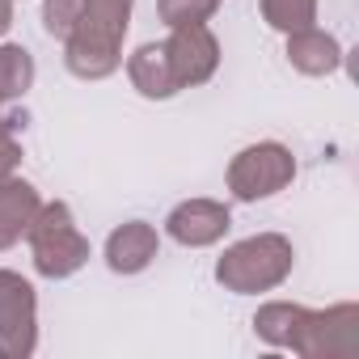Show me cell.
I'll list each match as a JSON object with an SVG mask.
<instances>
[{
  "label": "cell",
  "mask_w": 359,
  "mask_h": 359,
  "mask_svg": "<svg viewBox=\"0 0 359 359\" xmlns=\"http://www.w3.org/2000/svg\"><path fill=\"white\" fill-rule=\"evenodd\" d=\"M30 237V254H34V271L47 279H68L89 262V241L81 237L72 208L68 203H47L39 208V216L26 229Z\"/></svg>",
  "instance_id": "obj_3"
},
{
  "label": "cell",
  "mask_w": 359,
  "mask_h": 359,
  "mask_svg": "<svg viewBox=\"0 0 359 359\" xmlns=\"http://www.w3.org/2000/svg\"><path fill=\"white\" fill-rule=\"evenodd\" d=\"M262 18H266V26L292 34V30L313 26V18H317V0H262Z\"/></svg>",
  "instance_id": "obj_14"
},
{
  "label": "cell",
  "mask_w": 359,
  "mask_h": 359,
  "mask_svg": "<svg viewBox=\"0 0 359 359\" xmlns=\"http://www.w3.org/2000/svg\"><path fill=\"white\" fill-rule=\"evenodd\" d=\"M309 321H313V309H300V304H266V309H258L254 330H258V338H266L271 346H292V351H300V342H304V334H309Z\"/></svg>",
  "instance_id": "obj_11"
},
{
  "label": "cell",
  "mask_w": 359,
  "mask_h": 359,
  "mask_svg": "<svg viewBox=\"0 0 359 359\" xmlns=\"http://www.w3.org/2000/svg\"><path fill=\"white\" fill-rule=\"evenodd\" d=\"M156 9H161V22L173 30V26L208 22V18L220 9V0H156Z\"/></svg>",
  "instance_id": "obj_15"
},
{
  "label": "cell",
  "mask_w": 359,
  "mask_h": 359,
  "mask_svg": "<svg viewBox=\"0 0 359 359\" xmlns=\"http://www.w3.org/2000/svg\"><path fill=\"white\" fill-rule=\"evenodd\" d=\"M39 208L43 203H39V191L30 182H22V177H5L0 182V250H9L13 241L26 237Z\"/></svg>",
  "instance_id": "obj_9"
},
{
  "label": "cell",
  "mask_w": 359,
  "mask_h": 359,
  "mask_svg": "<svg viewBox=\"0 0 359 359\" xmlns=\"http://www.w3.org/2000/svg\"><path fill=\"white\" fill-rule=\"evenodd\" d=\"M229 224H233V216H229V208L216 203V199H187V203H177V208L169 212V220H165L169 237H173L177 245H191V250L216 245V241L229 233Z\"/></svg>",
  "instance_id": "obj_7"
},
{
  "label": "cell",
  "mask_w": 359,
  "mask_h": 359,
  "mask_svg": "<svg viewBox=\"0 0 359 359\" xmlns=\"http://www.w3.org/2000/svg\"><path fill=\"white\" fill-rule=\"evenodd\" d=\"M156 229L152 224H144V220H131V224H123V229H114L110 233V241H106V262H110V271L114 275H140L152 258H156Z\"/></svg>",
  "instance_id": "obj_8"
},
{
  "label": "cell",
  "mask_w": 359,
  "mask_h": 359,
  "mask_svg": "<svg viewBox=\"0 0 359 359\" xmlns=\"http://www.w3.org/2000/svg\"><path fill=\"white\" fill-rule=\"evenodd\" d=\"M18 127H22V118H0V182H5V177H13V169L22 165Z\"/></svg>",
  "instance_id": "obj_16"
},
{
  "label": "cell",
  "mask_w": 359,
  "mask_h": 359,
  "mask_svg": "<svg viewBox=\"0 0 359 359\" xmlns=\"http://www.w3.org/2000/svg\"><path fill=\"white\" fill-rule=\"evenodd\" d=\"M127 76H131V85H135L144 97H173V93H177V85H173V72H169V60H165V47H161V43L140 47V51L127 60Z\"/></svg>",
  "instance_id": "obj_12"
},
{
  "label": "cell",
  "mask_w": 359,
  "mask_h": 359,
  "mask_svg": "<svg viewBox=\"0 0 359 359\" xmlns=\"http://www.w3.org/2000/svg\"><path fill=\"white\" fill-rule=\"evenodd\" d=\"M296 177V156L283 148V144H250L233 156L229 165V191L241 199V203H258V199H271L275 191H283Z\"/></svg>",
  "instance_id": "obj_4"
},
{
  "label": "cell",
  "mask_w": 359,
  "mask_h": 359,
  "mask_svg": "<svg viewBox=\"0 0 359 359\" xmlns=\"http://www.w3.org/2000/svg\"><path fill=\"white\" fill-rule=\"evenodd\" d=\"M292 262H296V250L287 237L279 233H262V237H250V241H237L233 250H224L220 266H216V279L233 292H266V287H279L287 275H292Z\"/></svg>",
  "instance_id": "obj_2"
},
{
  "label": "cell",
  "mask_w": 359,
  "mask_h": 359,
  "mask_svg": "<svg viewBox=\"0 0 359 359\" xmlns=\"http://www.w3.org/2000/svg\"><path fill=\"white\" fill-rule=\"evenodd\" d=\"M287 60L304 76H325V72H334L342 64V47H338L334 34H325L317 26H304V30L287 34Z\"/></svg>",
  "instance_id": "obj_10"
},
{
  "label": "cell",
  "mask_w": 359,
  "mask_h": 359,
  "mask_svg": "<svg viewBox=\"0 0 359 359\" xmlns=\"http://www.w3.org/2000/svg\"><path fill=\"white\" fill-rule=\"evenodd\" d=\"M13 26V0H0V34H9Z\"/></svg>",
  "instance_id": "obj_17"
},
{
  "label": "cell",
  "mask_w": 359,
  "mask_h": 359,
  "mask_svg": "<svg viewBox=\"0 0 359 359\" xmlns=\"http://www.w3.org/2000/svg\"><path fill=\"white\" fill-rule=\"evenodd\" d=\"M34 85V55L26 47H0V102L22 97Z\"/></svg>",
  "instance_id": "obj_13"
},
{
  "label": "cell",
  "mask_w": 359,
  "mask_h": 359,
  "mask_svg": "<svg viewBox=\"0 0 359 359\" xmlns=\"http://www.w3.org/2000/svg\"><path fill=\"white\" fill-rule=\"evenodd\" d=\"M39 300L30 279L18 271H0V359H26L39 346Z\"/></svg>",
  "instance_id": "obj_5"
},
{
  "label": "cell",
  "mask_w": 359,
  "mask_h": 359,
  "mask_svg": "<svg viewBox=\"0 0 359 359\" xmlns=\"http://www.w3.org/2000/svg\"><path fill=\"white\" fill-rule=\"evenodd\" d=\"M161 47H165V60H169V72H173L177 89H195V85L212 81V72L220 64V43L203 22L173 26L169 43H161Z\"/></svg>",
  "instance_id": "obj_6"
},
{
  "label": "cell",
  "mask_w": 359,
  "mask_h": 359,
  "mask_svg": "<svg viewBox=\"0 0 359 359\" xmlns=\"http://www.w3.org/2000/svg\"><path fill=\"white\" fill-rule=\"evenodd\" d=\"M85 13L81 26L72 30L68 47V68L85 81H102L118 68L127 18H131V0H81Z\"/></svg>",
  "instance_id": "obj_1"
}]
</instances>
